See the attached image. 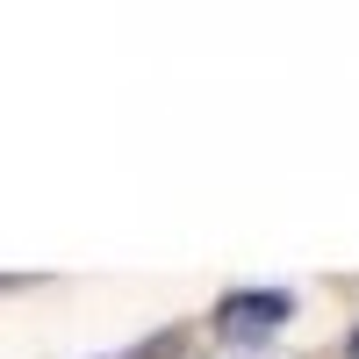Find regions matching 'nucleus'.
Masks as SVG:
<instances>
[{
    "label": "nucleus",
    "instance_id": "nucleus-2",
    "mask_svg": "<svg viewBox=\"0 0 359 359\" xmlns=\"http://www.w3.org/2000/svg\"><path fill=\"white\" fill-rule=\"evenodd\" d=\"M172 352H180V338H151V345H137L130 359H172Z\"/></svg>",
    "mask_w": 359,
    "mask_h": 359
},
{
    "label": "nucleus",
    "instance_id": "nucleus-1",
    "mask_svg": "<svg viewBox=\"0 0 359 359\" xmlns=\"http://www.w3.org/2000/svg\"><path fill=\"white\" fill-rule=\"evenodd\" d=\"M287 316H294V294H280V287H237V294L216 302V338H223V352H266Z\"/></svg>",
    "mask_w": 359,
    "mask_h": 359
},
{
    "label": "nucleus",
    "instance_id": "nucleus-3",
    "mask_svg": "<svg viewBox=\"0 0 359 359\" xmlns=\"http://www.w3.org/2000/svg\"><path fill=\"white\" fill-rule=\"evenodd\" d=\"M216 359H273V352H216Z\"/></svg>",
    "mask_w": 359,
    "mask_h": 359
},
{
    "label": "nucleus",
    "instance_id": "nucleus-4",
    "mask_svg": "<svg viewBox=\"0 0 359 359\" xmlns=\"http://www.w3.org/2000/svg\"><path fill=\"white\" fill-rule=\"evenodd\" d=\"M345 359H359V331H352V352H345Z\"/></svg>",
    "mask_w": 359,
    "mask_h": 359
}]
</instances>
